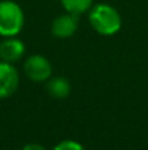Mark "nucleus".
Instances as JSON below:
<instances>
[{
    "label": "nucleus",
    "mask_w": 148,
    "mask_h": 150,
    "mask_svg": "<svg viewBox=\"0 0 148 150\" xmlns=\"http://www.w3.org/2000/svg\"><path fill=\"white\" fill-rule=\"evenodd\" d=\"M89 22L92 28L102 37H112L118 34L122 26L119 12L107 3H99L92 6L89 12Z\"/></svg>",
    "instance_id": "nucleus-1"
},
{
    "label": "nucleus",
    "mask_w": 148,
    "mask_h": 150,
    "mask_svg": "<svg viewBox=\"0 0 148 150\" xmlns=\"http://www.w3.org/2000/svg\"><path fill=\"white\" fill-rule=\"evenodd\" d=\"M25 25V15L22 7L12 0L0 1V35L16 37Z\"/></svg>",
    "instance_id": "nucleus-2"
},
{
    "label": "nucleus",
    "mask_w": 148,
    "mask_h": 150,
    "mask_svg": "<svg viewBox=\"0 0 148 150\" xmlns=\"http://www.w3.org/2000/svg\"><path fill=\"white\" fill-rule=\"evenodd\" d=\"M23 71L29 80L35 83H42L52 76V66L47 57L41 54H32L26 58L23 64Z\"/></svg>",
    "instance_id": "nucleus-3"
},
{
    "label": "nucleus",
    "mask_w": 148,
    "mask_h": 150,
    "mask_svg": "<svg viewBox=\"0 0 148 150\" xmlns=\"http://www.w3.org/2000/svg\"><path fill=\"white\" fill-rule=\"evenodd\" d=\"M19 88V73L12 63L0 61V99L12 96Z\"/></svg>",
    "instance_id": "nucleus-4"
},
{
    "label": "nucleus",
    "mask_w": 148,
    "mask_h": 150,
    "mask_svg": "<svg viewBox=\"0 0 148 150\" xmlns=\"http://www.w3.org/2000/svg\"><path fill=\"white\" fill-rule=\"evenodd\" d=\"M77 26H79V15L65 12L64 15H60L52 21L51 34L60 40H65L76 34Z\"/></svg>",
    "instance_id": "nucleus-5"
},
{
    "label": "nucleus",
    "mask_w": 148,
    "mask_h": 150,
    "mask_svg": "<svg viewBox=\"0 0 148 150\" xmlns=\"http://www.w3.org/2000/svg\"><path fill=\"white\" fill-rule=\"evenodd\" d=\"M25 44L16 37H7L0 42V58L6 63H16L25 54Z\"/></svg>",
    "instance_id": "nucleus-6"
},
{
    "label": "nucleus",
    "mask_w": 148,
    "mask_h": 150,
    "mask_svg": "<svg viewBox=\"0 0 148 150\" xmlns=\"http://www.w3.org/2000/svg\"><path fill=\"white\" fill-rule=\"evenodd\" d=\"M47 92L49 96L55 98V99H64L70 95L71 92V85L67 79H64L62 76H57V77H49L47 80Z\"/></svg>",
    "instance_id": "nucleus-7"
},
{
    "label": "nucleus",
    "mask_w": 148,
    "mask_h": 150,
    "mask_svg": "<svg viewBox=\"0 0 148 150\" xmlns=\"http://www.w3.org/2000/svg\"><path fill=\"white\" fill-rule=\"evenodd\" d=\"M62 7L65 9V12L68 13H74V15H81L86 13L92 9L93 6V0H60Z\"/></svg>",
    "instance_id": "nucleus-8"
},
{
    "label": "nucleus",
    "mask_w": 148,
    "mask_h": 150,
    "mask_svg": "<svg viewBox=\"0 0 148 150\" xmlns=\"http://www.w3.org/2000/svg\"><path fill=\"white\" fill-rule=\"evenodd\" d=\"M54 150H86L79 142H74V140H62L60 142Z\"/></svg>",
    "instance_id": "nucleus-9"
},
{
    "label": "nucleus",
    "mask_w": 148,
    "mask_h": 150,
    "mask_svg": "<svg viewBox=\"0 0 148 150\" xmlns=\"http://www.w3.org/2000/svg\"><path fill=\"white\" fill-rule=\"evenodd\" d=\"M22 150H47V149H45L42 144H38V143H29V144H26Z\"/></svg>",
    "instance_id": "nucleus-10"
}]
</instances>
